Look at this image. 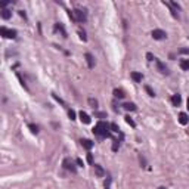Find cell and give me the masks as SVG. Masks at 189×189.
I'll list each match as a JSON object with an SVG mask.
<instances>
[{"instance_id":"obj_24","label":"cell","mask_w":189,"mask_h":189,"mask_svg":"<svg viewBox=\"0 0 189 189\" xmlns=\"http://www.w3.org/2000/svg\"><path fill=\"white\" fill-rule=\"evenodd\" d=\"M111 132H115V133H120V129L115 123H111Z\"/></svg>"},{"instance_id":"obj_35","label":"cell","mask_w":189,"mask_h":189,"mask_svg":"<svg viewBox=\"0 0 189 189\" xmlns=\"http://www.w3.org/2000/svg\"><path fill=\"white\" fill-rule=\"evenodd\" d=\"M179 53H189V50H188V49H180Z\"/></svg>"},{"instance_id":"obj_32","label":"cell","mask_w":189,"mask_h":189,"mask_svg":"<svg viewBox=\"0 0 189 189\" xmlns=\"http://www.w3.org/2000/svg\"><path fill=\"white\" fill-rule=\"evenodd\" d=\"M96 115H98L99 118H105V117H106V114H105V112H96Z\"/></svg>"},{"instance_id":"obj_12","label":"cell","mask_w":189,"mask_h":189,"mask_svg":"<svg viewBox=\"0 0 189 189\" xmlns=\"http://www.w3.org/2000/svg\"><path fill=\"white\" fill-rule=\"evenodd\" d=\"M179 123L183 124V126H186V124L189 123V117H188L186 112H180V114H179Z\"/></svg>"},{"instance_id":"obj_23","label":"cell","mask_w":189,"mask_h":189,"mask_svg":"<svg viewBox=\"0 0 189 189\" xmlns=\"http://www.w3.org/2000/svg\"><path fill=\"white\" fill-rule=\"evenodd\" d=\"M118 148H120V140H117V139H115V140H114V143H112V151H114V152H117V151H118Z\"/></svg>"},{"instance_id":"obj_16","label":"cell","mask_w":189,"mask_h":189,"mask_svg":"<svg viewBox=\"0 0 189 189\" xmlns=\"http://www.w3.org/2000/svg\"><path fill=\"white\" fill-rule=\"evenodd\" d=\"M132 78L135 80V83H140L142 78H143V75H142L140 72H132Z\"/></svg>"},{"instance_id":"obj_37","label":"cell","mask_w":189,"mask_h":189,"mask_svg":"<svg viewBox=\"0 0 189 189\" xmlns=\"http://www.w3.org/2000/svg\"><path fill=\"white\" fill-rule=\"evenodd\" d=\"M158 189H166V188H164V186H160V188H158Z\"/></svg>"},{"instance_id":"obj_10","label":"cell","mask_w":189,"mask_h":189,"mask_svg":"<svg viewBox=\"0 0 189 189\" xmlns=\"http://www.w3.org/2000/svg\"><path fill=\"white\" fill-rule=\"evenodd\" d=\"M171 103H173V106H179L182 103V98H180L179 93H176V94H173V96H171Z\"/></svg>"},{"instance_id":"obj_7","label":"cell","mask_w":189,"mask_h":189,"mask_svg":"<svg viewBox=\"0 0 189 189\" xmlns=\"http://www.w3.org/2000/svg\"><path fill=\"white\" fill-rule=\"evenodd\" d=\"M93 168H94V175H96V177H103L105 176V170L102 168L101 164H93Z\"/></svg>"},{"instance_id":"obj_34","label":"cell","mask_w":189,"mask_h":189,"mask_svg":"<svg viewBox=\"0 0 189 189\" xmlns=\"http://www.w3.org/2000/svg\"><path fill=\"white\" fill-rule=\"evenodd\" d=\"M19 15H21L22 18H25V19H27V15H25V12H24V10H19Z\"/></svg>"},{"instance_id":"obj_6","label":"cell","mask_w":189,"mask_h":189,"mask_svg":"<svg viewBox=\"0 0 189 189\" xmlns=\"http://www.w3.org/2000/svg\"><path fill=\"white\" fill-rule=\"evenodd\" d=\"M167 37V33L163 30H154L152 31V39L154 40H164Z\"/></svg>"},{"instance_id":"obj_1","label":"cell","mask_w":189,"mask_h":189,"mask_svg":"<svg viewBox=\"0 0 189 189\" xmlns=\"http://www.w3.org/2000/svg\"><path fill=\"white\" fill-rule=\"evenodd\" d=\"M93 135L98 136L99 139L111 137V124L105 123V121H99V123L93 127Z\"/></svg>"},{"instance_id":"obj_36","label":"cell","mask_w":189,"mask_h":189,"mask_svg":"<svg viewBox=\"0 0 189 189\" xmlns=\"http://www.w3.org/2000/svg\"><path fill=\"white\" fill-rule=\"evenodd\" d=\"M186 103H188V109H189V98H188V102H186Z\"/></svg>"},{"instance_id":"obj_3","label":"cell","mask_w":189,"mask_h":189,"mask_svg":"<svg viewBox=\"0 0 189 189\" xmlns=\"http://www.w3.org/2000/svg\"><path fill=\"white\" fill-rule=\"evenodd\" d=\"M0 34H2L3 37H6V39H17L18 31L17 30H9L6 27H2V28H0Z\"/></svg>"},{"instance_id":"obj_11","label":"cell","mask_w":189,"mask_h":189,"mask_svg":"<svg viewBox=\"0 0 189 189\" xmlns=\"http://www.w3.org/2000/svg\"><path fill=\"white\" fill-rule=\"evenodd\" d=\"M55 31H61V34H62V37H64V39H67V31H65L64 25H62L61 22L55 24Z\"/></svg>"},{"instance_id":"obj_25","label":"cell","mask_w":189,"mask_h":189,"mask_svg":"<svg viewBox=\"0 0 189 189\" xmlns=\"http://www.w3.org/2000/svg\"><path fill=\"white\" fill-rule=\"evenodd\" d=\"M145 90L148 92V94H149V96H152V98L155 96V92H154V90H152V89H151L149 86H145Z\"/></svg>"},{"instance_id":"obj_22","label":"cell","mask_w":189,"mask_h":189,"mask_svg":"<svg viewBox=\"0 0 189 189\" xmlns=\"http://www.w3.org/2000/svg\"><path fill=\"white\" fill-rule=\"evenodd\" d=\"M28 127H30V130L33 132L34 135H37V133H39V127H37L36 124H28Z\"/></svg>"},{"instance_id":"obj_13","label":"cell","mask_w":189,"mask_h":189,"mask_svg":"<svg viewBox=\"0 0 189 189\" xmlns=\"http://www.w3.org/2000/svg\"><path fill=\"white\" fill-rule=\"evenodd\" d=\"M80 120H81V123H84V124H89L90 123V115L89 114H86L84 111H80Z\"/></svg>"},{"instance_id":"obj_27","label":"cell","mask_w":189,"mask_h":189,"mask_svg":"<svg viewBox=\"0 0 189 189\" xmlns=\"http://www.w3.org/2000/svg\"><path fill=\"white\" fill-rule=\"evenodd\" d=\"M111 182H112L111 177H108V179H106V182H105V189H111Z\"/></svg>"},{"instance_id":"obj_2","label":"cell","mask_w":189,"mask_h":189,"mask_svg":"<svg viewBox=\"0 0 189 189\" xmlns=\"http://www.w3.org/2000/svg\"><path fill=\"white\" fill-rule=\"evenodd\" d=\"M68 15H70L71 21H74V22H86L87 21L86 9H74V10H70Z\"/></svg>"},{"instance_id":"obj_33","label":"cell","mask_w":189,"mask_h":189,"mask_svg":"<svg viewBox=\"0 0 189 189\" xmlns=\"http://www.w3.org/2000/svg\"><path fill=\"white\" fill-rule=\"evenodd\" d=\"M87 161H89V163H93V157H92V154H87Z\"/></svg>"},{"instance_id":"obj_31","label":"cell","mask_w":189,"mask_h":189,"mask_svg":"<svg viewBox=\"0 0 189 189\" xmlns=\"http://www.w3.org/2000/svg\"><path fill=\"white\" fill-rule=\"evenodd\" d=\"M75 163H77V166H78V167H83V166H84V164H83V161H81L80 158H77V160H75Z\"/></svg>"},{"instance_id":"obj_14","label":"cell","mask_w":189,"mask_h":189,"mask_svg":"<svg viewBox=\"0 0 189 189\" xmlns=\"http://www.w3.org/2000/svg\"><path fill=\"white\" fill-rule=\"evenodd\" d=\"M123 108L126 109V111H136V109H137L136 103H133V102H127V103H124Z\"/></svg>"},{"instance_id":"obj_8","label":"cell","mask_w":189,"mask_h":189,"mask_svg":"<svg viewBox=\"0 0 189 189\" xmlns=\"http://www.w3.org/2000/svg\"><path fill=\"white\" fill-rule=\"evenodd\" d=\"M84 56H86V62H87V67H89L90 70H93V68H94V58H93V55L87 52V53H86Z\"/></svg>"},{"instance_id":"obj_21","label":"cell","mask_w":189,"mask_h":189,"mask_svg":"<svg viewBox=\"0 0 189 189\" xmlns=\"http://www.w3.org/2000/svg\"><path fill=\"white\" fill-rule=\"evenodd\" d=\"M124 118H126V123H127V124H130L132 127H136V123H135V121L130 118V115H126Z\"/></svg>"},{"instance_id":"obj_19","label":"cell","mask_w":189,"mask_h":189,"mask_svg":"<svg viewBox=\"0 0 189 189\" xmlns=\"http://www.w3.org/2000/svg\"><path fill=\"white\" fill-rule=\"evenodd\" d=\"M87 102H89V105H90L93 109H96V108H98V101L94 99V98H89V99H87Z\"/></svg>"},{"instance_id":"obj_17","label":"cell","mask_w":189,"mask_h":189,"mask_svg":"<svg viewBox=\"0 0 189 189\" xmlns=\"http://www.w3.org/2000/svg\"><path fill=\"white\" fill-rule=\"evenodd\" d=\"M180 68L183 71H189V59H182L180 61Z\"/></svg>"},{"instance_id":"obj_9","label":"cell","mask_w":189,"mask_h":189,"mask_svg":"<svg viewBox=\"0 0 189 189\" xmlns=\"http://www.w3.org/2000/svg\"><path fill=\"white\" fill-rule=\"evenodd\" d=\"M80 143H81V146H83L84 149H87V151H90V149L93 148V145H94L90 139H81V140H80Z\"/></svg>"},{"instance_id":"obj_30","label":"cell","mask_w":189,"mask_h":189,"mask_svg":"<svg viewBox=\"0 0 189 189\" xmlns=\"http://www.w3.org/2000/svg\"><path fill=\"white\" fill-rule=\"evenodd\" d=\"M146 58H148V61H155V56L152 53H149V52L146 53Z\"/></svg>"},{"instance_id":"obj_4","label":"cell","mask_w":189,"mask_h":189,"mask_svg":"<svg viewBox=\"0 0 189 189\" xmlns=\"http://www.w3.org/2000/svg\"><path fill=\"white\" fill-rule=\"evenodd\" d=\"M62 167L70 173H77V167H75V164H74V161L71 158H65L64 161H62Z\"/></svg>"},{"instance_id":"obj_20","label":"cell","mask_w":189,"mask_h":189,"mask_svg":"<svg viewBox=\"0 0 189 189\" xmlns=\"http://www.w3.org/2000/svg\"><path fill=\"white\" fill-rule=\"evenodd\" d=\"M78 36H80V39L83 41H87V36H86V31L84 30H78Z\"/></svg>"},{"instance_id":"obj_28","label":"cell","mask_w":189,"mask_h":189,"mask_svg":"<svg viewBox=\"0 0 189 189\" xmlns=\"http://www.w3.org/2000/svg\"><path fill=\"white\" fill-rule=\"evenodd\" d=\"M68 117H70L71 120H75V111H72V109H70V111H68Z\"/></svg>"},{"instance_id":"obj_29","label":"cell","mask_w":189,"mask_h":189,"mask_svg":"<svg viewBox=\"0 0 189 189\" xmlns=\"http://www.w3.org/2000/svg\"><path fill=\"white\" fill-rule=\"evenodd\" d=\"M53 98H55V99H56V101H58V102H59V103H62V105H64V106H67V103H65V102H64V101H62V99H61V98H58V96H56V94H53Z\"/></svg>"},{"instance_id":"obj_26","label":"cell","mask_w":189,"mask_h":189,"mask_svg":"<svg viewBox=\"0 0 189 189\" xmlns=\"http://www.w3.org/2000/svg\"><path fill=\"white\" fill-rule=\"evenodd\" d=\"M139 161H140V164H143V167H146V160L142 154H139Z\"/></svg>"},{"instance_id":"obj_18","label":"cell","mask_w":189,"mask_h":189,"mask_svg":"<svg viewBox=\"0 0 189 189\" xmlns=\"http://www.w3.org/2000/svg\"><path fill=\"white\" fill-rule=\"evenodd\" d=\"M114 96L118 98V99H123L126 94H124V92H123L121 89H114Z\"/></svg>"},{"instance_id":"obj_5","label":"cell","mask_w":189,"mask_h":189,"mask_svg":"<svg viewBox=\"0 0 189 189\" xmlns=\"http://www.w3.org/2000/svg\"><path fill=\"white\" fill-rule=\"evenodd\" d=\"M154 62H155L157 68H158V71H160L161 74H166V75H168V74H170V71H168V68L166 67V64H163V62H161L160 59H157V58H155V61H154Z\"/></svg>"},{"instance_id":"obj_15","label":"cell","mask_w":189,"mask_h":189,"mask_svg":"<svg viewBox=\"0 0 189 189\" xmlns=\"http://www.w3.org/2000/svg\"><path fill=\"white\" fill-rule=\"evenodd\" d=\"M0 17H2L5 21H8L10 17H12V12L9 9H2V12H0Z\"/></svg>"}]
</instances>
